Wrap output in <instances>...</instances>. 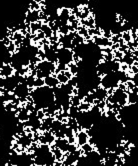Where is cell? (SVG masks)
Listing matches in <instances>:
<instances>
[{
    "mask_svg": "<svg viewBox=\"0 0 138 166\" xmlns=\"http://www.w3.org/2000/svg\"><path fill=\"white\" fill-rule=\"evenodd\" d=\"M119 83V74L117 72H110L108 74L103 75L100 80V86L103 88L108 89V88H116Z\"/></svg>",
    "mask_w": 138,
    "mask_h": 166,
    "instance_id": "obj_1",
    "label": "cell"
},
{
    "mask_svg": "<svg viewBox=\"0 0 138 166\" xmlns=\"http://www.w3.org/2000/svg\"><path fill=\"white\" fill-rule=\"evenodd\" d=\"M72 54H73V51L71 49L60 47V48L57 50V60H58V62L67 65L68 63L72 62Z\"/></svg>",
    "mask_w": 138,
    "mask_h": 166,
    "instance_id": "obj_2",
    "label": "cell"
},
{
    "mask_svg": "<svg viewBox=\"0 0 138 166\" xmlns=\"http://www.w3.org/2000/svg\"><path fill=\"white\" fill-rule=\"evenodd\" d=\"M112 98L115 103H118L120 106H124L127 104V92L126 90H122V89L116 87L114 88L112 92Z\"/></svg>",
    "mask_w": 138,
    "mask_h": 166,
    "instance_id": "obj_3",
    "label": "cell"
},
{
    "mask_svg": "<svg viewBox=\"0 0 138 166\" xmlns=\"http://www.w3.org/2000/svg\"><path fill=\"white\" fill-rule=\"evenodd\" d=\"M13 93L15 94L16 97H26L29 95V91H28V86L26 85V83H18L16 85V87L14 88V90L12 91Z\"/></svg>",
    "mask_w": 138,
    "mask_h": 166,
    "instance_id": "obj_4",
    "label": "cell"
},
{
    "mask_svg": "<svg viewBox=\"0 0 138 166\" xmlns=\"http://www.w3.org/2000/svg\"><path fill=\"white\" fill-rule=\"evenodd\" d=\"M74 135H75V138H76L75 144L77 145V147H80L81 145H83V144L87 143V141H88L89 136L84 129H82L81 131H77Z\"/></svg>",
    "mask_w": 138,
    "mask_h": 166,
    "instance_id": "obj_5",
    "label": "cell"
},
{
    "mask_svg": "<svg viewBox=\"0 0 138 166\" xmlns=\"http://www.w3.org/2000/svg\"><path fill=\"white\" fill-rule=\"evenodd\" d=\"M44 80V84L46 86H48V87L52 88V87H55V86H58L59 85V82H58L57 78H56V74H51L49 76H46V77L43 78Z\"/></svg>",
    "mask_w": 138,
    "mask_h": 166,
    "instance_id": "obj_6",
    "label": "cell"
},
{
    "mask_svg": "<svg viewBox=\"0 0 138 166\" xmlns=\"http://www.w3.org/2000/svg\"><path fill=\"white\" fill-rule=\"evenodd\" d=\"M68 140L67 138H55L54 140V145L57 147L58 149H60L62 152L67 151V146H68Z\"/></svg>",
    "mask_w": 138,
    "mask_h": 166,
    "instance_id": "obj_7",
    "label": "cell"
},
{
    "mask_svg": "<svg viewBox=\"0 0 138 166\" xmlns=\"http://www.w3.org/2000/svg\"><path fill=\"white\" fill-rule=\"evenodd\" d=\"M14 72V69L12 68V66L8 63H4L2 65V67L0 68V76L2 77H8V76H11Z\"/></svg>",
    "mask_w": 138,
    "mask_h": 166,
    "instance_id": "obj_8",
    "label": "cell"
},
{
    "mask_svg": "<svg viewBox=\"0 0 138 166\" xmlns=\"http://www.w3.org/2000/svg\"><path fill=\"white\" fill-rule=\"evenodd\" d=\"M45 59L47 60V61L51 62V63H56L58 62L57 60V51H54V50L52 49H49L48 51L45 52Z\"/></svg>",
    "mask_w": 138,
    "mask_h": 166,
    "instance_id": "obj_9",
    "label": "cell"
},
{
    "mask_svg": "<svg viewBox=\"0 0 138 166\" xmlns=\"http://www.w3.org/2000/svg\"><path fill=\"white\" fill-rule=\"evenodd\" d=\"M17 118L19 119V121H22V122H24V121H27L28 120V117H29V112L28 110L26 109V108L23 106L21 107L20 111L16 114Z\"/></svg>",
    "mask_w": 138,
    "mask_h": 166,
    "instance_id": "obj_10",
    "label": "cell"
},
{
    "mask_svg": "<svg viewBox=\"0 0 138 166\" xmlns=\"http://www.w3.org/2000/svg\"><path fill=\"white\" fill-rule=\"evenodd\" d=\"M76 158L74 157L72 153H69L67 156L64 157V160L62 161L63 166H71V165H76Z\"/></svg>",
    "mask_w": 138,
    "mask_h": 166,
    "instance_id": "obj_11",
    "label": "cell"
},
{
    "mask_svg": "<svg viewBox=\"0 0 138 166\" xmlns=\"http://www.w3.org/2000/svg\"><path fill=\"white\" fill-rule=\"evenodd\" d=\"M138 93L132 91H127V104H136Z\"/></svg>",
    "mask_w": 138,
    "mask_h": 166,
    "instance_id": "obj_12",
    "label": "cell"
},
{
    "mask_svg": "<svg viewBox=\"0 0 138 166\" xmlns=\"http://www.w3.org/2000/svg\"><path fill=\"white\" fill-rule=\"evenodd\" d=\"M79 112H80V110H79V108L77 106H73V105H70V107H69L68 109V117H71V118H76L78 116Z\"/></svg>",
    "mask_w": 138,
    "mask_h": 166,
    "instance_id": "obj_13",
    "label": "cell"
},
{
    "mask_svg": "<svg viewBox=\"0 0 138 166\" xmlns=\"http://www.w3.org/2000/svg\"><path fill=\"white\" fill-rule=\"evenodd\" d=\"M61 121L60 120H57V119H54L52 121V123H51V125H50V131L54 134V133H56L59 131V129H60V125H61Z\"/></svg>",
    "mask_w": 138,
    "mask_h": 166,
    "instance_id": "obj_14",
    "label": "cell"
},
{
    "mask_svg": "<svg viewBox=\"0 0 138 166\" xmlns=\"http://www.w3.org/2000/svg\"><path fill=\"white\" fill-rule=\"evenodd\" d=\"M67 69L70 71V73L72 75H76L79 72L78 66L76 65V63H74L73 61L70 62V63H68V64H67Z\"/></svg>",
    "mask_w": 138,
    "mask_h": 166,
    "instance_id": "obj_15",
    "label": "cell"
},
{
    "mask_svg": "<svg viewBox=\"0 0 138 166\" xmlns=\"http://www.w3.org/2000/svg\"><path fill=\"white\" fill-rule=\"evenodd\" d=\"M56 78L58 80V82L59 84H64V83H67V81L69 79L66 77V75L64 74V71H60L58 74H56Z\"/></svg>",
    "mask_w": 138,
    "mask_h": 166,
    "instance_id": "obj_16",
    "label": "cell"
},
{
    "mask_svg": "<svg viewBox=\"0 0 138 166\" xmlns=\"http://www.w3.org/2000/svg\"><path fill=\"white\" fill-rule=\"evenodd\" d=\"M70 104L73 106H79V104L81 103V100L78 97V95H70Z\"/></svg>",
    "mask_w": 138,
    "mask_h": 166,
    "instance_id": "obj_17",
    "label": "cell"
},
{
    "mask_svg": "<svg viewBox=\"0 0 138 166\" xmlns=\"http://www.w3.org/2000/svg\"><path fill=\"white\" fill-rule=\"evenodd\" d=\"M91 105L92 104H89V103H86V102H84V101H81V103L79 104V110L80 111H83V112H85V111H89V109L91 108Z\"/></svg>",
    "mask_w": 138,
    "mask_h": 166,
    "instance_id": "obj_18",
    "label": "cell"
},
{
    "mask_svg": "<svg viewBox=\"0 0 138 166\" xmlns=\"http://www.w3.org/2000/svg\"><path fill=\"white\" fill-rule=\"evenodd\" d=\"M121 38L125 41V43H126V42H129V41L132 40L131 35H130L129 31H123V32H121Z\"/></svg>",
    "mask_w": 138,
    "mask_h": 166,
    "instance_id": "obj_19",
    "label": "cell"
},
{
    "mask_svg": "<svg viewBox=\"0 0 138 166\" xmlns=\"http://www.w3.org/2000/svg\"><path fill=\"white\" fill-rule=\"evenodd\" d=\"M82 101L86 102V103H89V104H93V101H94V98L93 96L91 95V93H87L85 96H84V98L82 99Z\"/></svg>",
    "mask_w": 138,
    "mask_h": 166,
    "instance_id": "obj_20",
    "label": "cell"
},
{
    "mask_svg": "<svg viewBox=\"0 0 138 166\" xmlns=\"http://www.w3.org/2000/svg\"><path fill=\"white\" fill-rule=\"evenodd\" d=\"M80 148H81L82 150H83L84 153H87V152H90V151H91V150H93V149H94V147H93V146H91V145H90V144L88 143V142H87V143L83 144V145H81V146H80Z\"/></svg>",
    "mask_w": 138,
    "mask_h": 166,
    "instance_id": "obj_21",
    "label": "cell"
},
{
    "mask_svg": "<svg viewBox=\"0 0 138 166\" xmlns=\"http://www.w3.org/2000/svg\"><path fill=\"white\" fill-rule=\"evenodd\" d=\"M44 80L43 78H35V81H34V87H42L44 86Z\"/></svg>",
    "mask_w": 138,
    "mask_h": 166,
    "instance_id": "obj_22",
    "label": "cell"
},
{
    "mask_svg": "<svg viewBox=\"0 0 138 166\" xmlns=\"http://www.w3.org/2000/svg\"><path fill=\"white\" fill-rule=\"evenodd\" d=\"M64 135H65L66 138H68V137H70V136H73L74 135V130L71 127L67 126V128H66L65 131H64Z\"/></svg>",
    "mask_w": 138,
    "mask_h": 166,
    "instance_id": "obj_23",
    "label": "cell"
},
{
    "mask_svg": "<svg viewBox=\"0 0 138 166\" xmlns=\"http://www.w3.org/2000/svg\"><path fill=\"white\" fill-rule=\"evenodd\" d=\"M6 48H7V50H8V51L10 52V53H14V52H15V49H16V46H15L14 42L11 41V42L9 43V45L6 46Z\"/></svg>",
    "mask_w": 138,
    "mask_h": 166,
    "instance_id": "obj_24",
    "label": "cell"
},
{
    "mask_svg": "<svg viewBox=\"0 0 138 166\" xmlns=\"http://www.w3.org/2000/svg\"><path fill=\"white\" fill-rule=\"evenodd\" d=\"M37 56L41 60H45V52L41 48H38V52H37Z\"/></svg>",
    "mask_w": 138,
    "mask_h": 166,
    "instance_id": "obj_25",
    "label": "cell"
},
{
    "mask_svg": "<svg viewBox=\"0 0 138 166\" xmlns=\"http://www.w3.org/2000/svg\"><path fill=\"white\" fill-rule=\"evenodd\" d=\"M36 115H37V117H38L40 120H42L45 117V113H44V111L42 109H38V110H37Z\"/></svg>",
    "mask_w": 138,
    "mask_h": 166,
    "instance_id": "obj_26",
    "label": "cell"
},
{
    "mask_svg": "<svg viewBox=\"0 0 138 166\" xmlns=\"http://www.w3.org/2000/svg\"><path fill=\"white\" fill-rule=\"evenodd\" d=\"M36 37L38 38V40H41V39L45 38V34H44L43 31L39 30V31H37V32H36Z\"/></svg>",
    "mask_w": 138,
    "mask_h": 166,
    "instance_id": "obj_27",
    "label": "cell"
},
{
    "mask_svg": "<svg viewBox=\"0 0 138 166\" xmlns=\"http://www.w3.org/2000/svg\"><path fill=\"white\" fill-rule=\"evenodd\" d=\"M122 165H124L123 159L121 158V156H118L117 159H116V161H115V166H122Z\"/></svg>",
    "mask_w": 138,
    "mask_h": 166,
    "instance_id": "obj_28",
    "label": "cell"
},
{
    "mask_svg": "<svg viewBox=\"0 0 138 166\" xmlns=\"http://www.w3.org/2000/svg\"><path fill=\"white\" fill-rule=\"evenodd\" d=\"M127 70H128V65H126L125 63H120V71L126 72Z\"/></svg>",
    "mask_w": 138,
    "mask_h": 166,
    "instance_id": "obj_29",
    "label": "cell"
},
{
    "mask_svg": "<svg viewBox=\"0 0 138 166\" xmlns=\"http://www.w3.org/2000/svg\"><path fill=\"white\" fill-rule=\"evenodd\" d=\"M64 74L66 75V77H67L68 79H70L71 77H72V74H71V73H70V71H69L68 69L64 71Z\"/></svg>",
    "mask_w": 138,
    "mask_h": 166,
    "instance_id": "obj_30",
    "label": "cell"
}]
</instances>
